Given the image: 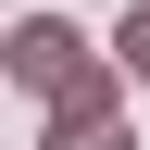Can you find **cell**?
Masks as SVG:
<instances>
[{"label":"cell","instance_id":"2","mask_svg":"<svg viewBox=\"0 0 150 150\" xmlns=\"http://www.w3.org/2000/svg\"><path fill=\"white\" fill-rule=\"evenodd\" d=\"M50 150H125V125H112V112H63V138Z\"/></svg>","mask_w":150,"mask_h":150},{"label":"cell","instance_id":"1","mask_svg":"<svg viewBox=\"0 0 150 150\" xmlns=\"http://www.w3.org/2000/svg\"><path fill=\"white\" fill-rule=\"evenodd\" d=\"M13 75H25V88H50V100H75V112H112L100 88H88V63H75V25H50V13L13 38Z\"/></svg>","mask_w":150,"mask_h":150},{"label":"cell","instance_id":"3","mask_svg":"<svg viewBox=\"0 0 150 150\" xmlns=\"http://www.w3.org/2000/svg\"><path fill=\"white\" fill-rule=\"evenodd\" d=\"M112 50H125V75H150V13H125V38H112Z\"/></svg>","mask_w":150,"mask_h":150}]
</instances>
